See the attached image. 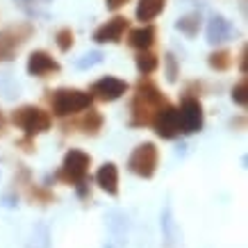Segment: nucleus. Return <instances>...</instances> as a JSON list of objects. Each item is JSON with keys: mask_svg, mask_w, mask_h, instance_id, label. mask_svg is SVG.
Instances as JSON below:
<instances>
[{"mask_svg": "<svg viewBox=\"0 0 248 248\" xmlns=\"http://www.w3.org/2000/svg\"><path fill=\"white\" fill-rule=\"evenodd\" d=\"M164 105L169 103L162 96V91L151 80H141L137 84V93L132 100V125H151L155 114Z\"/></svg>", "mask_w": 248, "mask_h": 248, "instance_id": "f257e3e1", "label": "nucleus"}, {"mask_svg": "<svg viewBox=\"0 0 248 248\" xmlns=\"http://www.w3.org/2000/svg\"><path fill=\"white\" fill-rule=\"evenodd\" d=\"M50 103H53L55 116L64 119V116H73L78 112L89 109L91 103H93V96L82 89H57Z\"/></svg>", "mask_w": 248, "mask_h": 248, "instance_id": "f03ea898", "label": "nucleus"}, {"mask_svg": "<svg viewBox=\"0 0 248 248\" xmlns=\"http://www.w3.org/2000/svg\"><path fill=\"white\" fill-rule=\"evenodd\" d=\"M12 121H14L28 137L41 135L46 130H50V114L44 112V109L37 105H25V107H21V109H16V112L12 114Z\"/></svg>", "mask_w": 248, "mask_h": 248, "instance_id": "7ed1b4c3", "label": "nucleus"}, {"mask_svg": "<svg viewBox=\"0 0 248 248\" xmlns=\"http://www.w3.org/2000/svg\"><path fill=\"white\" fill-rule=\"evenodd\" d=\"M32 25L30 23H16L5 30H0V62L14 60L16 53L21 50V46L30 39Z\"/></svg>", "mask_w": 248, "mask_h": 248, "instance_id": "20e7f679", "label": "nucleus"}, {"mask_svg": "<svg viewBox=\"0 0 248 248\" xmlns=\"http://www.w3.org/2000/svg\"><path fill=\"white\" fill-rule=\"evenodd\" d=\"M157 146L153 141H146V143H139L132 155L128 159V166L130 171L137 173L139 178H153L155 175V169H157Z\"/></svg>", "mask_w": 248, "mask_h": 248, "instance_id": "39448f33", "label": "nucleus"}, {"mask_svg": "<svg viewBox=\"0 0 248 248\" xmlns=\"http://www.w3.org/2000/svg\"><path fill=\"white\" fill-rule=\"evenodd\" d=\"M91 157L82 151H68L64 162H62V171L57 173L62 180L68 182V185H82L84 178H87V171H89Z\"/></svg>", "mask_w": 248, "mask_h": 248, "instance_id": "423d86ee", "label": "nucleus"}, {"mask_svg": "<svg viewBox=\"0 0 248 248\" xmlns=\"http://www.w3.org/2000/svg\"><path fill=\"white\" fill-rule=\"evenodd\" d=\"M155 132L162 139H175L182 132V121H180V109L173 105H164L155 114V119L151 123Z\"/></svg>", "mask_w": 248, "mask_h": 248, "instance_id": "0eeeda50", "label": "nucleus"}, {"mask_svg": "<svg viewBox=\"0 0 248 248\" xmlns=\"http://www.w3.org/2000/svg\"><path fill=\"white\" fill-rule=\"evenodd\" d=\"M125 91H128V82H123V80L112 78V76L100 78V80H96V82L91 84V96L100 98V100H107V103L119 100Z\"/></svg>", "mask_w": 248, "mask_h": 248, "instance_id": "6e6552de", "label": "nucleus"}, {"mask_svg": "<svg viewBox=\"0 0 248 248\" xmlns=\"http://www.w3.org/2000/svg\"><path fill=\"white\" fill-rule=\"evenodd\" d=\"M180 121H182V132H201L203 128V107L196 98H185L180 107Z\"/></svg>", "mask_w": 248, "mask_h": 248, "instance_id": "1a4fd4ad", "label": "nucleus"}, {"mask_svg": "<svg viewBox=\"0 0 248 248\" xmlns=\"http://www.w3.org/2000/svg\"><path fill=\"white\" fill-rule=\"evenodd\" d=\"M125 30H128V18L125 16H114L112 21H107L105 25H100L93 32V41L96 44H116V41H121Z\"/></svg>", "mask_w": 248, "mask_h": 248, "instance_id": "9d476101", "label": "nucleus"}, {"mask_svg": "<svg viewBox=\"0 0 248 248\" xmlns=\"http://www.w3.org/2000/svg\"><path fill=\"white\" fill-rule=\"evenodd\" d=\"M60 64L53 60V55H48L46 50H34L28 57V73L34 78H44L48 73H57Z\"/></svg>", "mask_w": 248, "mask_h": 248, "instance_id": "9b49d317", "label": "nucleus"}, {"mask_svg": "<svg viewBox=\"0 0 248 248\" xmlns=\"http://www.w3.org/2000/svg\"><path fill=\"white\" fill-rule=\"evenodd\" d=\"M96 182H98V187L103 189V191H107L109 196L119 194V169H116V164L105 162V164L98 169Z\"/></svg>", "mask_w": 248, "mask_h": 248, "instance_id": "f8f14e48", "label": "nucleus"}, {"mask_svg": "<svg viewBox=\"0 0 248 248\" xmlns=\"http://www.w3.org/2000/svg\"><path fill=\"white\" fill-rule=\"evenodd\" d=\"M234 34V28L223 18V16H214L207 25V41L210 44H223Z\"/></svg>", "mask_w": 248, "mask_h": 248, "instance_id": "ddd939ff", "label": "nucleus"}, {"mask_svg": "<svg viewBox=\"0 0 248 248\" xmlns=\"http://www.w3.org/2000/svg\"><path fill=\"white\" fill-rule=\"evenodd\" d=\"M153 41H155V28L153 25H141V28L130 32V46L137 50H148Z\"/></svg>", "mask_w": 248, "mask_h": 248, "instance_id": "4468645a", "label": "nucleus"}, {"mask_svg": "<svg viewBox=\"0 0 248 248\" xmlns=\"http://www.w3.org/2000/svg\"><path fill=\"white\" fill-rule=\"evenodd\" d=\"M166 0H139L137 5V18L139 21H153L155 16L162 14Z\"/></svg>", "mask_w": 248, "mask_h": 248, "instance_id": "2eb2a0df", "label": "nucleus"}, {"mask_svg": "<svg viewBox=\"0 0 248 248\" xmlns=\"http://www.w3.org/2000/svg\"><path fill=\"white\" fill-rule=\"evenodd\" d=\"M201 21H203V18H201V14H198V12H194V14L182 16L175 25H178V30H180L182 34H187V37H196V34H198V30H201Z\"/></svg>", "mask_w": 248, "mask_h": 248, "instance_id": "dca6fc26", "label": "nucleus"}, {"mask_svg": "<svg viewBox=\"0 0 248 248\" xmlns=\"http://www.w3.org/2000/svg\"><path fill=\"white\" fill-rule=\"evenodd\" d=\"M157 66H159L157 55H153L151 50H139V55H137V68L141 71L143 76H148V73H153V71H157Z\"/></svg>", "mask_w": 248, "mask_h": 248, "instance_id": "f3484780", "label": "nucleus"}, {"mask_svg": "<svg viewBox=\"0 0 248 248\" xmlns=\"http://www.w3.org/2000/svg\"><path fill=\"white\" fill-rule=\"evenodd\" d=\"M210 66L217 68V71H228V68L232 66V55L228 53V50H217V53L210 55Z\"/></svg>", "mask_w": 248, "mask_h": 248, "instance_id": "a211bd4d", "label": "nucleus"}, {"mask_svg": "<svg viewBox=\"0 0 248 248\" xmlns=\"http://www.w3.org/2000/svg\"><path fill=\"white\" fill-rule=\"evenodd\" d=\"M100 125H103V116L98 112H89V116H84L82 121H80V128L84 130V132H98L100 130Z\"/></svg>", "mask_w": 248, "mask_h": 248, "instance_id": "6ab92c4d", "label": "nucleus"}, {"mask_svg": "<svg viewBox=\"0 0 248 248\" xmlns=\"http://www.w3.org/2000/svg\"><path fill=\"white\" fill-rule=\"evenodd\" d=\"M55 41H57L62 53L71 50V46H73V32H71V28H62V30L55 34Z\"/></svg>", "mask_w": 248, "mask_h": 248, "instance_id": "aec40b11", "label": "nucleus"}, {"mask_svg": "<svg viewBox=\"0 0 248 248\" xmlns=\"http://www.w3.org/2000/svg\"><path fill=\"white\" fill-rule=\"evenodd\" d=\"M232 100L237 105H248V82H241L232 89Z\"/></svg>", "mask_w": 248, "mask_h": 248, "instance_id": "412c9836", "label": "nucleus"}, {"mask_svg": "<svg viewBox=\"0 0 248 248\" xmlns=\"http://www.w3.org/2000/svg\"><path fill=\"white\" fill-rule=\"evenodd\" d=\"M103 60V53H89V55H84V60L78 62V66L80 68H87V66H93V64H98V62Z\"/></svg>", "mask_w": 248, "mask_h": 248, "instance_id": "4be33fe9", "label": "nucleus"}, {"mask_svg": "<svg viewBox=\"0 0 248 248\" xmlns=\"http://www.w3.org/2000/svg\"><path fill=\"white\" fill-rule=\"evenodd\" d=\"M166 68H169V82H175V76H178V71H175V60H173V55H166Z\"/></svg>", "mask_w": 248, "mask_h": 248, "instance_id": "5701e85b", "label": "nucleus"}, {"mask_svg": "<svg viewBox=\"0 0 248 248\" xmlns=\"http://www.w3.org/2000/svg\"><path fill=\"white\" fill-rule=\"evenodd\" d=\"M18 5L28 12H34V5H48V0H18Z\"/></svg>", "mask_w": 248, "mask_h": 248, "instance_id": "b1692460", "label": "nucleus"}, {"mask_svg": "<svg viewBox=\"0 0 248 248\" xmlns=\"http://www.w3.org/2000/svg\"><path fill=\"white\" fill-rule=\"evenodd\" d=\"M128 0H107V9H119V7H123Z\"/></svg>", "mask_w": 248, "mask_h": 248, "instance_id": "393cba45", "label": "nucleus"}, {"mask_svg": "<svg viewBox=\"0 0 248 248\" xmlns=\"http://www.w3.org/2000/svg\"><path fill=\"white\" fill-rule=\"evenodd\" d=\"M241 71H244V73H246V71H248V60H246V50H244V53H241Z\"/></svg>", "mask_w": 248, "mask_h": 248, "instance_id": "a878e982", "label": "nucleus"}, {"mask_svg": "<svg viewBox=\"0 0 248 248\" xmlns=\"http://www.w3.org/2000/svg\"><path fill=\"white\" fill-rule=\"evenodd\" d=\"M2 123H5V121H2V114H0V128H2Z\"/></svg>", "mask_w": 248, "mask_h": 248, "instance_id": "bb28decb", "label": "nucleus"}]
</instances>
